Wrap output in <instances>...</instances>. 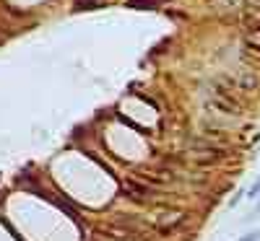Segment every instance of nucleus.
Listing matches in <instances>:
<instances>
[{
	"label": "nucleus",
	"mask_w": 260,
	"mask_h": 241,
	"mask_svg": "<svg viewBox=\"0 0 260 241\" xmlns=\"http://www.w3.org/2000/svg\"><path fill=\"white\" fill-rule=\"evenodd\" d=\"M257 194H260V177H257V179L252 182V187L247 189V197H250V200H255V197H257Z\"/></svg>",
	"instance_id": "f03ea898"
},
{
	"label": "nucleus",
	"mask_w": 260,
	"mask_h": 241,
	"mask_svg": "<svg viewBox=\"0 0 260 241\" xmlns=\"http://www.w3.org/2000/svg\"><path fill=\"white\" fill-rule=\"evenodd\" d=\"M237 241H260V233L257 231H250V233H245L242 238H237Z\"/></svg>",
	"instance_id": "7ed1b4c3"
},
{
	"label": "nucleus",
	"mask_w": 260,
	"mask_h": 241,
	"mask_svg": "<svg viewBox=\"0 0 260 241\" xmlns=\"http://www.w3.org/2000/svg\"><path fill=\"white\" fill-rule=\"evenodd\" d=\"M130 8H156L159 0H127Z\"/></svg>",
	"instance_id": "f257e3e1"
}]
</instances>
